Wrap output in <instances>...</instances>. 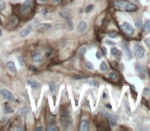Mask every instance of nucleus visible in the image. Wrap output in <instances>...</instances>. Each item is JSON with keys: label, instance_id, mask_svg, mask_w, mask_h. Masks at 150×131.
Masks as SVG:
<instances>
[{"label": "nucleus", "instance_id": "1", "mask_svg": "<svg viewBox=\"0 0 150 131\" xmlns=\"http://www.w3.org/2000/svg\"><path fill=\"white\" fill-rule=\"evenodd\" d=\"M114 5L117 9H120V11H136L138 9L137 5H135L132 2H129V1L118 0V1H115Z\"/></svg>", "mask_w": 150, "mask_h": 131}, {"label": "nucleus", "instance_id": "2", "mask_svg": "<svg viewBox=\"0 0 150 131\" xmlns=\"http://www.w3.org/2000/svg\"><path fill=\"white\" fill-rule=\"evenodd\" d=\"M134 53H135L136 57L138 60H142L144 57V55H145V49H144V47L141 44L136 43L134 45Z\"/></svg>", "mask_w": 150, "mask_h": 131}, {"label": "nucleus", "instance_id": "3", "mask_svg": "<svg viewBox=\"0 0 150 131\" xmlns=\"http://www.w3.org/2000/svg\"><path fill=\"white\" fill-rule=\"evenodd\" d=\"M32 5H33L32 0H25L23 5H22L21 13H23V15H28V13L32 11Z\"/></svg>", "mask_w": 150, "mask_h": 131}, {"label": "nucleus", "instance_id": "4", "mask_svg": "<svg viewBox=\"0 0 150 131\" xmlns=\"http://www.w3.org/2000/svg\"><path fill=\"white\" fill-rule=\"evenodd\" d=\"M135 70H136V72H137V73L139 74L142 78H143V79L146 77V75H147V69H146L145 66L142 64H135Z\"/></svg>", "mask_w": 150, "mask_h": 131}, {"label": "nucleus", "instance_id": "5", "mask_svg": "<svg viewBox=\"0 0 150 131\" xmlns=\"http://www.w3.org/2000/svg\"><path fill=\"white\" fill-rule=\"evenodd\" d=\"M121 30H122L123 32H125V34H127V35L132 36L134 35V29L133 27H132V25H129L127 22H125V23L122 24V25L120 26Z\"/></svg>", "mask_w": 150, "mask_h": 131}, {"label": "nucleus", "instance_id": "6", "mask_svg": "<svg viewBox=\"0 0 150 131\" xmlns=\"http://www.w3.org/2000/svg\"><path fill=\"white\" fill-rule=\"evenodd\" d=\"M0 93H1V95L3 96V98H5L6 100H9V102H13V100H15V96H13V94L11 93L9 90L1 89Z\"/></svg>", "mask_w": 150, "mask_h": 131}, {"label": "nucleus", "instance_id": "7", "mask_svg": "<svg viewBox=\"0 0 150 131\" xmlns=\"http://www.w3.org/2000/svg\"><path fill=\"white\" fill-rule=\"evenodd\" d=\"M88 30V23L84 21H81L78 23L77 28H76V31L78 34H83L86 33V31Z\"/></svg>", "mask_w": 150, "mask_h": 131}, {"label": "nucleus", "instance_id": "8", "mask_svg": "<svg viewBox=\"0 0 150 131\" xmlns=\"http://www.w3.org/2000/svg\"><path fill=\"white\" fill-rule=\"evenodd\" d=\"M50 29H52V25L48 23L40 24V25H38V27H37V31L39 32V33H45V32L50 31Z\"/></svg>", "mask_w": 150, "mask_h": 131}, {"label": "nucleus", "instance_id": "9", "mask_svg": "<svg viewBox=\"0 0 150 131\" xmlns=\"http://www.w3.org/2000/svg\"><path fill=\"white\" fill-rule=\"evenodd\" d=\"M32 29H33V26H32V24H30V25H28L26 28H24V29L21 31V34H20V35H21V37H27V36L32 32Z\"/></svg>", "mask_w": 150, "mask_h": 131}, {"label": "nucleus", "instance_id": "10", "mask_svg": "<svg viewBox=\"0 0 150 131\" xmlns=\"http://www.w3.org/2000/svg\"><path fill=\"white\" fill-rule=\"evenodd\" d=\"M5 67H6V69L8 70L11 73H13V74L17 73V67H16V64L13 62H11V60L7 62L6 64H5Z\"/></svg>", "mask_w": 150, "mask_h": 131}, {"label": "nucleus", "instance_id": "11", "mask_svg": "<svg viewBox=\"0 0 150 131\" xmlns=\"http://www.w3.org/2000/svg\"><path fill=\"white\" fill-rule=\"evenodd\" d=\"M32 60H33L34 62H41L42 60H43V55H42L41 53H40L39 51H36L33 53V55H32Z\"/></svg>", "mask_w": 150, "mask_h": 131}, {"label": "nucleus", "instance_id": "12", "mask_svg": "<svg viewBox=\"0 0 150 131\" xmlns=\"http://www.w3.org/2000/svg\"><path fill=\"white\" fill-rule=\"evenodd\" d=\"M105 116L109 119V122H110L111 126H115L116 125V117L113 116L112 114H109V113H105Z\"/></svg>", "mask_w": 150, "mask_h": 131}, {"label": "nucleus", "instance_id": "13", "mask_svg": "<svg viewBox=\"0 0 150 131\" xmlns=\"http://www.w3.org/2000/svg\"><path fill=\"white\" fill-rule=\"evenodd\" d=\"M122 47H123V49H125V53L127 54V57L131 60L132 58V52H131V49H129V43H127V41H123L122 42Z\"/></svg>", "mask_w": 150, "mask_h": 131}, {"label": "nucleus", "instance_id": "14", "mask_svg": "<svg viewBox=\"0 0 150 131\" xmlns=\"http://www.w3.org/2000/svg\"><path fill=\"white\" fill-rule=\"evenodd\" d=\"M111 54H112L113 56H115V57H116L117 60H120V57H121V51L118 49V48H116V47L111 48Z\"/></svg>", "mask_w": 150, "mask_h": 131}, {"label": "nucleus", "instance_id": "15", "mask_svg": "<svg viewBox=\"0 0 150 131\" xmlns=\"http://www.w3.org/2000/svg\"><path fill=\"white\" fill-rule=\"evenodd\" d=\"M79 130L80 131H88V121L82 120L81 122H80Z\"/></svg>", "mask_w": 150, "mask_h": 131}, {"label": "nucleus", "instance_id": "16", "mask_svg": "<svg viewBox=\"0 0 150 131\" xmlns=\"http://www.w3.org/2000/svg\"><path fill=\"white\" fill-rule=\"evenodd\" d=\"M108 77H109V79H110L111 81L116 82L117 80H118V74H117L116 72L112 71V72H110V73L108 74Z\"/></svg>", "mask_w": 150, "mask_h": 131}, {"label": "nucleus", "instance_id": "17", "mask_svg": "<svg viewBox=\"0 0 150 131\" xmlns=\"http://www.w3.org/2000/svg\"><path fill=\"white\" fill-rule=\"evenodd\" d=\"M18 19H17V17H15V15H11V18L8 19V25H11V26H16V25H18Z\"/></svg>", "mask_w": 150, "mask_h": 131}, {"label": "nucleus", "instance_id": "18", "mask_svg": "<svg viewBox=\"0 0 150 131\" xmlns=\"http://www.w3.org/2000/svg\"><path fill=\"white\" fill-rule=\"evenodd\" d=\"M50 94L57 93V85L54 82H50Z\"/></svg>", "mask_w": 150, "mask_h": 131}, {"label": "nucleus", "instance_id": "19", "mask_svg": "<svg viewBox=\"0 0 150 131\" xmlns=\"http://www.w3.org/2000/svg\"><path fill=\"white\" fill-rule=\"evenodd\" d=\"M144 31L145 33H150V20H146L144 24Z\"/></svg>", "mask_w": 150, "mask_h": 131}, {"label": "nucleus", "instance_id": "20", "mask_svg": "<svg viewBox=\"0 0 150 131\" xmlns=\"http://www.w3.org/2000/svg\"><path fill=\"white\" fill-rule=\"evenodd\" d=\"M100 71L102 72H107L108 71V64L106 62H102L100 64Z\"/></svg>", "mask_w": 150, "mask_h": 131}, {"label": "nucleus", "instance_id": "21", "mask_svg": "<svg viewBox=\"0 0 150 131\" xmlns=\"http://www.w3.org/2000/svg\"><path fill=\"white\" fill-rule=\"evenodd\" d=\"M28 84H29L32 88H34V89L40 88V84L38 83V82H36V81H31V80H30V81H28Z\"/></svg>", "mask_w": 150, "mask_h": 131}, {"label": "nucleus", "instance_id": "22", "mask_svg": "<svg viewBox=\"0 0 150 131\" xmlns=\"http://www.w3.org/2000/svg\"><path fill=\"white\" fill-rule=\"evenodd\" d=\"M86 46H81V47L78 49L77 54L79 56H83L84 54H86Z\"/></svg>", "mask_w": 150, "mask_h": 131}, {"label": "nucleus", "instance_id": "23", "mask_svg": "<svg viewBox=\"0 0 150 131\" xmlns=\"http://www.w3.org/2000/svg\"><path fill=\"white\" fill-rule=\"evenodd\" d=\"M86 68L88 70H90V71H93L94 70V64L91 62H86Z\"/></svg>", "mask_w": 150, "mask_h": 131}, {"label": "nucleus", "instance_id": "24", "mask_svg": "<svg viewBox=\"0 0 150 131\" xmlns=\"http://www.w3.org/2000/svg\"><path fill=\"white\" fill-rule=\"evenodd\" d=\"M88 83L90 84L92 87H96L98 88L99 87V83L97 81H94V80H91V81H88Z\"/></svg>", "mask_w": 150, "mask_h": 131}, {"label": "nucleus", "instance_id": "25", "mask_svg": "<svg viewBox=\"0 0 150 131\" xmlns=\"http://www.w3.org/2000/svg\"><path fill=\"white\" fill-rule=\"evenodd\" d=\"M135 25H136V27H137L138 29H141L143 23H142L141 20H136V21H135Z\"/></svg>", "mask_w": 150, "mask_h": 131}, {"label": "nucleus", "instance_id": "26", "mask_svg": "<svg viewBox=\"0 0 150 131\" xmlns=\"http://www.w3.org/2000/svg\"><path fill=\"white\" fill-rule=\"evenodd\" d=\"M150 95V89L149 88H144V90H143V96H149Z\"/></svg>", "mask_w": 150, "mask_h": 131}, {"label": "nucleus", "instance_id": "27", "mask_svg": "<svg viewBox=\"0 0 150 131\" xmlns=\"http://www.w3.org/2000/svg\"><path fill=\"white\" fill-rule=\"evenodd\" d=\"M18 60H19L20 64H21L22 67H24V66H25V60H24L23 56H18Z\"/></svg>", "mask_w": 150, "mask_h": 131}, {"label": "nucleus", "instance_id": "28", "mask_svg": "<svg viewBox=\"0 0 150 131\" xmlns=\"http://www.w3.org/2000/svg\"><path fill=\"white\" fill-rule=\"evenodd\" d=\"M108 36L110 38H116L117 37V33L115 31H111V32H109V33H108Z\"/></svg>", "mask_w": 150, "mask_h": 131}, {"label": "nucleus", "instance_id": "29", "mask_svg": "<svg viewBox=\"0 0 150 131\" xmlns=\"http://www.w3.org/2000/svg\"><path fill=\"white\" fill-rule=\"evenodd\" d=\"M93 9H94V5H93V4H88V6L86 7V13H91Z\"/></svg>", "mask_w": 150, "mask_h": 131}, {"label": "nucleus", "instance_id": "30", "mask_svg": "<svg viewBox=\"0 0 150 131\" xmlns=\"http://www.w3.org/2000/svg\"><path fill=\"white\" fill-rule=\"evenodd\" d=\"M28 111H29V109H27V108L22 109V110H20V111H19V114L21 115V116H24V115H25V113H27Z\"/></svg>", "mask_w": 150, "mask_h": 131}, {"label": "nucleus", "instance_id": "31", "mask_svg": "<svg viewBox=\"0 0 150 131\" xmlns=\"http://www.w3.org/2000/svg\"><path fill=\"white\" fill-rule=\"evenodd\" d=\"M5 8V3L3 0H0V11H2Z\"/></svg>", "mask_w": 150, "mask_h": 131}, {"label": "nucleus", "instance_id": "32", "mask_svg": "<svg viewBox=\"0 0 150 131\" xmlns=\"http://www.w3.org/2000/svg\"><path fill=\"white\" fill-rule=\"evenodd\" d=\"M47 130L48 131H57V130H58V128H57V127L56 126H54V125H50V126H48L47 127Z\"/></svg>", "mask_w": 150, "mask_h": 131}, {"label": "nucleus", "instance_id": "33", "mask_svg": "<svg viewBox=\"0 0 150 131\" xmlns=\"http://www.w3.org/2000/svg\"><path fill=\"white\" fill-rule=\"evenodd\" d=\"M4 112H5V113H13V110H11V109H9L8 106H5Z\"/></svg>", "mask_w": 150, "mask_h": 131}, {"label": "nucleus", "instance_id": "34", "mask_svg": "<svg viewBox=\"0 0 150 131\" xmlns=\"http://www.w3.org/2000/svg\"><path fill=\"white\" fill-rule=\"evenodd\" d=\"M68 28L70 30H72V28H73V26H72V21H68Z\"/></svg>", "mask_w": 150, "mask_h": 131}, {"label": "nucleus", "instance_id": "35", "mask_svg": "<svg viewBox=\"0 0 150 131\" xmlns=\"http://www.w3.org/2000/svg\"><path fill=\"white\" fill-rule=\"evenodd\" d=\"M145 43L147 44V46L150 48V38H148V39H146V40H145Z\"/></svg>", "mask_w": 150, "mask_h": 131}, {"label": "nucleus", "instance_id": "36", "mask_svg": "<svg viewBox=\"0 0 150 131\" xmlns=\"http://www.w3.org/2000/svg\"><path fill=\"white\" fill-rule=\"evenodd\" d=\"M106 43L108 44V45H114V42L110 41V40H107V41H106Z\"/></svg>", "mask_w": 150, "mask_h": 131}, {"label": "nucleus", "instance_id": "37", "mask_svg": "<svg viewBox=\"0 0 150 131\" xmlns=\"http://www.w3.org/2000/svg\"><path fill=\"white\" fill-rule=\"evenodd\" d=\"M101 51H103L104 55H106V54H107V50H106V48H105V47H102V50H101Z\"/></svg>", "mask_w": 150, "mask_h": 131}, {"label": "nucleus", "instance_id": "38", "mask_svg": "<svg viewBox=\"0 0 150 131\" xmlns=\"http://www.w3.org/2000/svg\"><path fill=\"white\" fill-rule=\"evenodd\" d=\"M96 55H97V58H101V57H102V54H101V52H100V51L97 52Z\"/></svg>", "mask_w": 150, "mask_h": 131}, {"label": "nucleus", "instance_id": "39", "mask_svg": "<svg viewBox=\"0 0 150 131\" xmlns=\"http://www.w3.org/2000/svg\"><path fill=\"white\" fill-rule=\"evenodd\" d=\"M46 1H48V0H37V2H39V3H44V2H46Z\"/></svg>", "mask_w": 150, "mask_h": 131}, {"label": "nucleus", "instance_id": "40", "mask_svg": "<svg viewBox=\"0 0 150 131\" xmlns=\"http://www.w3.org/2000/svg\"><path fill=\"white\" fill-rule=\"evenodd\" d=\"M43 127H37V128H36V130H43Z\"/></svg>", "mask_w": 150, "mask_h": 131}, {"label": "nucleus", "instance_id": "41", "mask_svg": "<svg viewBox=\"0 0 150 131\" xmlns=\"http://www.w3.org/2000/svg\"><path fill=\"white\" fill-rule=\"evenodd\" d=\"M52 1H54V3H59L60 1H62V0H52Z\"/></svg>", "mask_w": 150, "mask_h": 131}, {"label": "nucleus", "instance_id": "42", "mask_svg": "<svg viewBox=\"0 0 150 131\" xmlns=\"http://www.w3.org/2000/svg\"><path fill=\"white\" fill-rule=\"evenodd\" d=\"M1 34H2V31H1V30H0V36H1Z\"/></svg>", "mask_w": 150, "mask_h": 131}, {"label": "nucleus", "instance_id": "43", "mask_svg": "<svg viewBox=\"0 0 150 131\" xmlns=\"http://www.w3.org/2000/svg\"><path fill=\"white\" fill-rule=\"evenodd\" d=\"M132 1H138V0H132Z\"/></svg>", "mask_w": 150, "mask_h": 131}]
</instances>
